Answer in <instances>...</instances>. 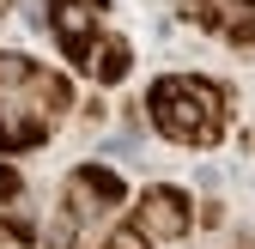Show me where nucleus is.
Instances as JSON below:
<instances>
[{
	"label": "nucleus",
	"instance_id": "7",
	"mask_svg": "<svg viewBox=\"0 0 255 249\" xmlns=\"http://www.w3.org/2000/svg\"><path fill=\"white\" fill-rule=\"evenodd\" d=\"M128 67H134V49H128L122 37H104L98 49H91V67H85V73L98 79V85H122Z\"/></svg>",
	"mask_w": 255,
	"mask_h": 249
},
{
	"label": "nucleus",
	"instance_id": "10",
	"mask_svg": "<svg viewBox=\"0 0 255 249\" xmlns=\"http://www.w3.org/2000/svg\"><path fill=\"white\" fill-rule=\"evenodd\" d=\"M104 249H152V243H146L134 225H128V231H110V237H104Z\"/></svg>",
	"mask_w": 255,
	"mask_h": 249
},
{
	"label": "nucleus",
	"instance_id": "11",
	"mask_svg": "<svg viewBox=\"0 0 255 249\" xmlns=\"http://www.w3.org/2000/svg\"><path fill=\"white\" fill-rule=\"evenodd\" d=\"M55 249H73V237H61V243H55Z\"/></svg>",
	"mask_w": 255,
	"mask_h": 249
},
{
	"label": "nucleus",
	"instance_id": "8",
	"mask_svg": "<svg viewBox=\"0 0 255 249\" xmlns=\"http://www.w3.org/2000/svg\"><path fill=\"white\" fill-rule=\"evenodd\" d=\"M30 73H37V61H30V55L0 49V98H6V91H24V85H30Z\"/></svg>",
	"mask_w": 255,
	"mask_h": 249
},
{
	"label": "nucleus",
	"instance_id": "9",
	"mask_svg": "<svg viewBox=\"0 0 255 249\" xmlns=\"http://www.w3.org/2000/svg\"><path fill=\"white\" fill-rule=\"evenodd\" d=\"M18 201H24V176H18L12 164H0V213L18 207Z\"/></svg>",
	"mask_w": 255,
	"mask_h": 249
},
{
	"label": "nucleus",
	"instance_id": "2",
	"mask_svg": "<svg viewBox=\"0 0 255 249\" xmlns=\"http://www.w3.org/2000/svg\"><path fill=\"white\" fill-rule=\"evenodd\" d=\"M110 12V0H49V24H55V37L61 49H67L73 67H91V49H98V18Z\"/></svg>",
	"mask_w": 255,
	"mask_h": 249
},
{
	"label": "nucleus",
	"instance_id": "1",
	"mask_svg": "<svg viewBox=\"0 0 255 249\" xmlns=\"http://www.w3.org/2000/svg\"><path fill=\"white\" fill-rule=\"evenodd\" d=\"M146 116H152V128L164 140H176V146H213L225 134L231 98H225V85H213L201 73H164L146 91Z\"/></svg>",
	"mask_w": 255,
	"mask_h": 249
},
{
	"label": "nucleus",
	"instance_id": "5",
	"mask_svg": "<svg viewBox=\"0 0 255 249\" xmlns=\"http://www.w3.org/2000/svg\"><path fill=\"white\" fill-rule=\"evenodd\" d=\"M182 12L207 30H219L225 43L255 49V0H182Z\"/></svg>",
	"mask_w": 255,
	"mask_h": 249
},
{
	"label": "nucleus",
	"instance_id": "4",
	"mask_svg": "<svg viewBox=\"0 0 255 249\" xmlns=\"http://www.w3.org/2000/svg\"><path fill=\"white\" fill-rule=\"evenodd\" d=\"M188 219H195V213H188V195L170 189V182L146 189L140 207H134V231L146 243H176V237H188Z\"/></svg>",
	"mask_w": 255,
	"mask_h": 249
},
{
	"label": "nucleus",
	"instance_id": "6",
	"mask_svg": "<svg viewBox=\"0 0 255 249\" xmlns=\"http://www.w3.org/2000/svg\"><path fill=\"white\" fill-rule=\"evenodd\" d=\"M49 140V116L18 98H0V152H37Z\"/></svg>",
	"mask_w": 255,
	"mask_h": 249
},
{
	"label": "nucleus",
	"instance_id": "3",
	"mask_svg": "<svg viewBox=\"0 0 255 249\" xmlns=\"http://www.w3.org/2000/svg\"><path fill=\"white\" fill-rule=\"evenodd\" d=\"M128 201V182L110 164H79L67 176V225L73 219H98V213H116Z\"/></svg>",
	"mask_w": 255,
	"mask_h": 249
}]
</instances>
